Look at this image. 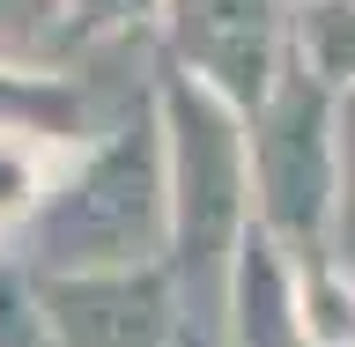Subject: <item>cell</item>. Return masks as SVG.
<instances>
[{"label":"cell","mask_w":355,"mask_h":347,"mask_svg":"<svg viewBox=\"0 0 355 347\" xmlns=\"http://www.w3.org/2000/svg\"><path fill=\"white\" fill-rule=\"evenodd\" d=\"M222 347H311L304 296H296V259L266 229H244L215 288Z\"/></svg>","instance_id":"cell-6"},{"label":"cell","mask_w":355,"mask_h":347,"mask_svg":"<svg viewBox=\"0 0 355 347\" xmlns=\"http://www.w3.org/2000/svg\"><path fill=\"white\" fill-rule=\"evenodd\" d=\"M155 133H163V193H171V281L185 303L222 288V266L252 229V155L244 118L178 66H155Z\"/></svg>","instance_id":"cell-2"},{"label":"cell","mask_w":355,"mask_h":347,"mask_svg":"<svg viewBox=\"0 0 355 347\" xmlns=\"http://www.w3.org/2000/svg\"><path fill=\"white\" fill-rule=\"evenodd\" d=\"M44 318L60 347H171L178 332V281L171 266L126 274H52L37 281Z\"/></svg>","instance_id":"cell-5"},{"label":"cell","mask_w":355,"mask_h":347,"mask_svg":"<svg viewBox=\"0 0 355 347\" xmlns=\"http://www.w3.org/2000/svg\"><path fill=\"white\" fill-rule=\"evenodd\" d=\"M171 347H222L215 303H185V296H178V332H171Z\"/></svg>","instance_id":"cell-14"},{"label":"cell","mask_w":355,"mask_h":347,"mask_svg":"<svg viewBox=\"0 0 355 347\" xmlns=\"http://www.w3.org/2000/svg\"><path fill=\"white\" fill-rule=\"evenodd\" d=\"M60 163H67L60 148L22 141V133H0V244H15V229L44 207V193H52Z\"/></svg>","instance_id":"cell-10"},{"label":"cell","mask_w":355,"mask_h":347,"mask_svg":"<svg viewBox=\"0 0 355 347\" xmlns=\"http://www.w3.org/2000/svg\"><path fill=\"white\" fill-rule=\"evenodd\" d=\"M163 15V0H67V30H74V52L82 44H119L133 37L141 22Z\"/></svg>","instance_id":"cell-13"},{"label":"cell","mask_w":355,"mask_h":347,"mask_svg":"<svg viewBox=\"0 0 355 347\" xmlns=\"http://www.w3.org/2000/svg\"><path fill=\"white\" fill-rule=\"evenodd\" d=\"M288 8H304V0H288Z\"/></svg>","instance_id":"cell-15"},{"label":"cell","mask_w":355,"mask_h":347,"mask_svg":"<svg viewBox=\"0 0 355 347\" xmlns=\"http://www.w3.org/2000/svg\"><path fill=\"white\" fill-rule=\"evenodd\" d=\"M8 259H22L37 281H52V274H126V266L171 259L155 82L141 96L104 104V126L60 163L44 207L15 229Z\"/></svg>","instance_id":"cell-1"},{"label":"cell","mask_w":355,"mask_h":347,"mask_svg":"<svg viewBox=\"0 0 355 347\" xmlns=\"http://www.w3.org/2000/svg\"><path fill=\"white\" fill-rule=\"evenodd\" d=\"M326 251L355 274V89L333 96V237Z\"/></svg>","instance_id":"cell-11"},{"label":"cell","mask_w":355,"mask_h":347,"mask_svg":"<svg viewBox=\"0 0 355 347\" xmlns=\"http://www.w3.org/2000/svg\"><path fill=\"white\" fill-rule=\"evenodd\" d=\"M155 37H163V66L222 96L237 118H252L296 52V8L288 0H163Z\"/></svg>","instance_id":"cell-4"},{"label":"cell","mask_w":355,"mask_h":347,"mask_svg":"<svg viewBox=\"0 0 355 347\" xmlns=\"http://www.w3.org/2000/svg\"><path fill=\"white\" fill-rule=\"evenodd\" d=\"M0 251H8V244H0Z\"/></svg>","instance_id":"cell-16"},{"label":"cell","mask_w":355,"mask_h":347,"mask_svg":"<svg viewBox=\"0 0 355 347\" xmlns=\"http://www.w3.org/2000/svg\"><path fill=\"white\" fill-rule=\"evenodd\" d=\"M0 66H74L67 0H0Z\"/></svg>","instance_id":"cell-9"},{"label":"cell","mask_w":355,"mask_h":347,"mask_svg":"<svg viewBox=\"0 0 355 347\" xmlns=\"http://www.w3.org/2000/svg\"><path fill=\"white\" fill-rule=\"evenodd\" d=\"M0 347H60L52 318H44V296H37V274L8 251H0Z\"/></svg>","instance_id":"cell-12"},{"label":"cell","mask_w":355,"mask_h":347,"mask_svg":"<svg viewBox=\"0 0 355 347\" xmlns=\"http://www.w3.org/2000/svg\"><path fill=\"white\" fill-rule=\"evenodd\" d=\"M96 126H104V104L74 66H0V133L74 155Z\"/></svg>","instance_id":"cell-7"},{"label":"cell","mask_w":355,"mask_h":347,"mask_svg":"<svg viewBox=\"0 0 355 347\" xmlns=\"http://www.w3.org/2000/svg\"><path fill=\"white\" fill-rule=\"evenodd\" d=\"M244 155H252V229H266L288 259L326 251V237H333V89L296 52L274 74L266 104L244 118Z\"/></svg>","instance_id":"cell-3"},{"label":"cell","mask_w":355,"mask_h":347,"mask_svg":"<svg viewBox=\"0 0 355 347\" xmlns=\"http://www.w3.org/2000/svg\"><path fill=\"white\" fill-rule=\"evenodd\" d=\"M296 296H304L311 347H355V274L333 251H304L296 259Z\"/></svg>","instance_id":"cell-8"}]
</instances>
